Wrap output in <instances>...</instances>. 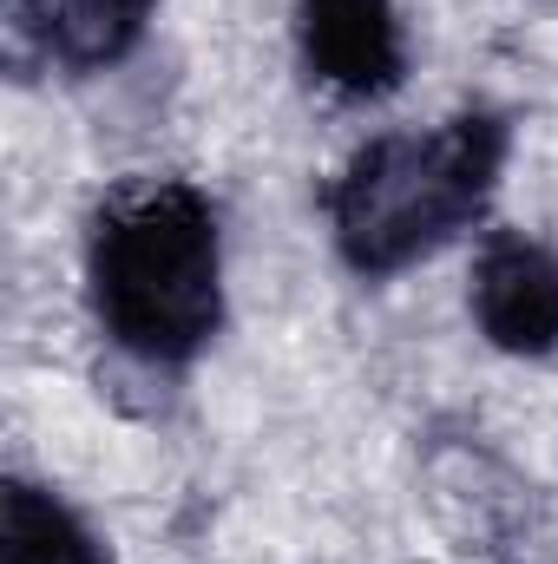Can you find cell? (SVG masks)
Masks as SVG:
<instances>
[{
  "label": "cell",
  "instance_id": "5",
  "mask_svg": "<svg viewBox=\"0 0 558 564\" xmlns=\"http://www.w3.org/2000/svg\"><path fill=\"white\" fill-rule=\"evenodd\" d=\"M473 322L500 355H558V250L526 230H493L473 257Z\"/></svg>",
  "mask_w": 558,
  "mask_h": 564
},
{
  "label": "cell",
  "instance_id": "2",
  "mask_svg": "<svg viewBox=\"0 0 558 564\" xmlns=\"http://www.w3.org/2000/svg\"><path fill=\"white\" fill-rule=\"evenodd\" d=\"M513 126L500 112H453L440 126L368 139L322 191L329 237L355 276H401L460 230H473L506 171Z\"/></svg>",
  "mask_w": 558,
  "mask_h": 564
},
{
  "label": "cell",
  "instance_id": "6",
  "mask_svg": "<svg viewBox=\"0 0 558 564\" xmlns=\"http://www.w3.org/2000/svg\"><path fill=\"white\" fill-rule=\"evenodd\" d=\"M158 0H13L20 33L66 73H106L144 40Z\"/></svg>",
  "mask_w": 558,
  "mask_h": 564
},
{
  "label": "cell",
  "instance_id": "1",
  "mask_svg": "<svg viewBox=\"0 0 558 564\" xmlns=\"http://www.w3.org/2000/svg\"><path fill=\"white\" fill-rule=\"evenodd\" d=\"M86 295L119 355L191 368L224 322L217 204L184 177L119 184L86 230Z\"/></svg>",
  "mask_w": 558,
  "mask_h": 564
},
{
  "label": "cell",
  "instance_id": "7",
  "mask_svg": "<svg viewBox=\"0 0 558 564\" xmlns=\"http://www.w3.org/2000/svg\"><path fill=\"white\" fill-rule=\"evenodd\" d=\"M0 564H112V558L53 492L13 479L7 499H0Z\"/></svg>",
  "mask_w": 558,
  "mask_h": 564
},
{
  "label": "cell",
  "instance_id": "3",
  "mask_svg": "<svg viewBox=\"0 0 558 564\" xmlns=\"http://www.w3.org/2000/svg\"><path fill=\"white\" fill-rule=\"evenodd\" d=\"M427 492H433V512L453 532V545L480 552V564H526L546 545L533 486L506 459H493L486 446H473V440L433 446Z\"/></svg>",
  "mask_w": 558,
  "mask_h": 564
},
{
  "label": "cell",
  "instance_id": "4",
  "mask_svg": "<svg viewBox=\"0 0 558 564\" xmlns=\"http://www.w3.org/2000/svg\"><path fill=\"white\" fill-rule=\"evenodd\" d=\"M296 46L309 79L342 99H388L408 79V33L395 0H302Z\"/></svg>",
  "mask_w": 558,
  "mask_h": 564
}]
</instances>
